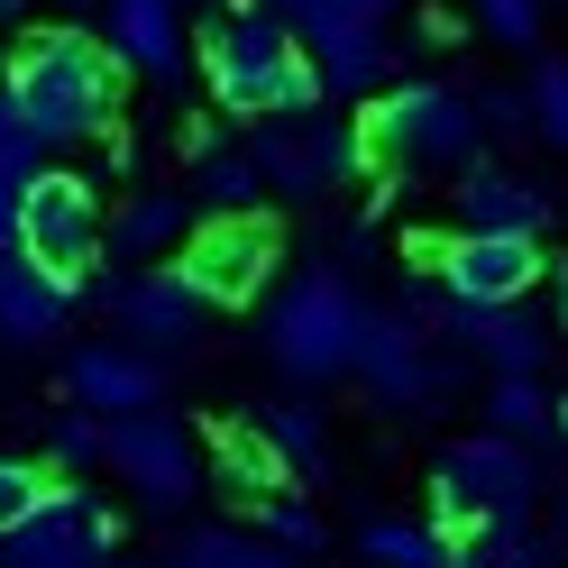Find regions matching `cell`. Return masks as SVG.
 <instances>
[{
	"instance_id": "9a60e30c",
	"label": "cell",
	"mask_w": 568,
	"mask_h": 568,
	"mask_svg": "<svg viewBox=\"0 0 568 568\" xmlns=\"http://www.w3.org/2000/svg\"><path fill=\"white\" fill-rule=\"evenodd\" d=\"M74 275H47L38 257H19V247H0V339L10 348H47L64 322H74Z\"/></svg>"
},
{
	"instance_id": "83f0119b",
	"label": "cell",
	"mask_w": 568,
	"mask_h": 568,
	"mask_svg": "<svg viewBox=\"0 0 568 568\" xmlns=\"http://www.w3.org/2000/svg\"><path fill=\"white\" fill-rule=\"evenodd\" d=\"M257 523H266V541L275 550H322V514H312V505H284V495H266V505H257Z\"/></svg>"
},
{
	"instance_id": "603a6c76",
	"label": "cell",
	"mask_w": 568,
	"mask_h": 568,
	"mask_svg": "<svg viewBox=\"0 0 568 568\" xmlns=\"http://www.w3.org/2000/svg\"><path fill=\"white\" fill-rule=\"evenodd\" d=\"M174 239H184V202H174V193L129 202V211H120V230H111L120 257H156V247H174Z\"/></svg>"
},
{
	"instance_id": "8d00e7d4",
	"label": "cell",
	"mask_w": 568,
	"mask_h": 568,
	"mask_svg": "<svg viewBox=\"0 0 568 568\" xmlns=\"http://www.w3.org/2000/svg\"><path fill=\"white\" fill-rule=\"evenodd\" d=\"M550 432H568V404H559V413H550Z\"/></svg>"
},
{
	"instance_id": "4316f807",
	"label": "cell",
	"mask_w": 568,
	"mask_h": 568,
	"mask_svg": "<svg viewBox=\"0 0 568 568\" xmlns=\"http://www.w3.org/2000/svg\"><path fill=\"white\" fill-rule=\"evenodd\" d=\"M523 111H531V129H541L550 148L568 156V64H559V55H541V64H531V83H523Z\"/></svg>"
},
{
	"instance_id": "f35d334b",
	"label": "cell",
	"mask_w": 568,
	"mask_h": 568,
	"mask_svg": "<svg viewBox=\"0 0 568 568\" xmlns=\"http://www.w3.org/2000/svg\"><path fill=\"white\" fill-rule=\"evenodd\" d=\"M111 568H120V559H111Z\"/></svg>"
},
{
	"instance_id": "2e32d148",
	"label": "cell",
	"mask_w": 568,
	"mask_h": 568,
	"mask_svg": "<svg viewBox=\"0 0 568 568\" xmlns=\"http://www.w3.org/2000/svg\"><path fill=\"white\" fill-rule=\"evenodd\" d=\"M64 385H74V404L101 413V422H111V413H148V404L165 395L156 358H148V348H129V339H92V348H74Z\"/></svg>"
},
{
	"instance_id": "6da1fadb",
	"label": "cell",
	"mask_w": 568,
	"mask_h": 568,
	"mask_svg": "<svg viewBox=\"0 0 568 568\" xmlns=\"http://www.w3.org/2000/svg\"><path fill=\"white\" fill-rule=\"evenodd\" d=\"M120 74L129 64L92 38V28H38L10 74H0V92H10V120L38 138V148H74V138H101L120 111Z\"/></svg>"
},
{
	"instance_id": "74e56055",
	"label": "cell",
	"mask_w": 568,
	"mask_h": 568,
	"mask_svg": "<svg viewBox=\"0 0 568 568\" xmlns=\"http://www.w3.org/2000/svg\"><path fill=\"white\" fill-rule=\"evenodd\" d=\"M559 531H568V495H559Z\"/></svg>"
},
{
	"instance_id": "e575fe53",
	"label": "cell",
	"mask_w": 568,
	"mask_h": 568,
	"mask_svg": "<svg viewBox=\"0 0 568 568\" xmlns=\"http://www.w3.org/2000/svg\"><path fill=\"white\" fill-rule=\"evenodd\" d=\"M19 10H28V0H0V28H10V19H19Z\"/></svg>"
},
{
	"instance_id": "30bf717a",
	"label": "cell",
	"mask_w": 568,
	"mask_h": 568,
	"mask_svg": "<svg viewBox=\"0 0 568 568\" xmlns=\"http://www.w3.org/2000/svg\"><path fill=\"white\" fill-rule=\"evenodd\" d=\"M101 468H120V477L148 495V505H165V514L202 486V477H193V440H184V422H165L156 404H148V413H111V422H101Z\"/></svg>"
},
{
	"instance_id": "5b68a950",
	"label": "cell",
	"mask_w": 568,
	"mask_h": 568,
	"mask_svg": "<svg viewBox=\"0 0 568 568\" xmlns=\"http://www.w3.org/2000/svg\"><path fill=\"white\" fill-rule=\"evenodd\" d=\"M358 138H367L376 165H468L477 101L458 92V83H385Z\"/></svg>"
},
{
	"instance_id": "e0dca14e",
	"label": "cell",
	"mask_w": 568,
	"mask_h": 568,
	"mask_svg": "<svg viewBox=\"0 0 568 568\" xmlns=\"http://www.w3.org/2000/svg\"><path fill=\"white\" fill-rule=\"evenodd\" d=\"M449 202H458V230H523V239L550 230V193L505 174V165H458Z\"/></svg>"
},
{
	"instance_id": "d6a6232c",
	"label": "cell",
	"mask_w": 568,
	"mask_h": 568,
	"mask_svg": "<svg viewBox=\"0 0 568 568\" xmlns=\"http://www.w3.org/2000/svg\"><path fill=\"white\" fill-rule=\"evenodd\" d=\"M10 230H19V184H0V247H10Z\"/></svg>"
},
{
	"instance_id": "1f68e13d",
	"label": "cell",
	"mask_w": 568,
	"mask_h": 568,
	"mask_svg": "<svg viewBox=\"0 0 568 568\" xmlns=\"http://www.w3.org/2000/svg\"><path fill=\"white\" fill-rule=\"evenodd\" d=\"M477 101V138H514L531 111H523V92H468Z\"/></svg>"
},
{
	"instance_id": "44dd1931",
	"label": "cell",
	"mask_w": 568,
	"mask_h": 568,
	"mask_svg": "<svg viewBox=\"0 0 568 568\" xmlns=\"http://www.w3.org/2000/svg\"><path fill=\"white\" fill-rule=\"evenodd\" d=\"M211 458H221V486L257 495V505H266V495H284V486H294V468H284V449L266 440V422H257V432H247V422H230V432L211 440Z\"/></svg>"
},
{
	"instance_id": "52a82bcc",
	"label": "cell",
	"mask_w": 568,
	"mask_h": 568,
	"mask_svg": "<svg viewBox=\"0 0 568 568\" xmlns=\"http://www.w3.org/2000/svg\"><path fill=\"white\" fill-rule=\"evenodd\" d=\"M275 257H284V239H275L266 211H211V221L184 239L174 275H184L202 303H257L275 284Z\"/></svg>"
},
{
	"instance_id": "ba28073f",
	"label": "cell",
	"mask_w": 568,
	"mask_h": 568,
	"mask_svg": "<svg viewBox=\"0 0 568 568\" xmlns=\"http://www.w3.org/2000/svg\"><path fill=\"white\" fill-rule=\"evenodd\" d=\"M111 550H120V523L83 486H47L38 514L0 531V568H111Z\"/></svg>"
},
{
	"instance_id": "7c38bea8",
	"label": "cell",
	"mask_w": 568,
	"mask_h": 568,
	"mask_svg": "<svg viewBox=\"0 0 568 568\" xmlns=\"http://www.w3.org/2000/svg\"><path fill=\"white\" fill-rule=\"evenodd\" d=\"M247 156H257V174L275 193H322V184H348V174L367 165V138L322 120V111H294V129H257Z\"/></svg>"
},
{
	"instance_id": "ffe728a7",
	"label": "cell",
	"mask_w": 568,
	"mask_h": 568,
	"mask_svg": "<svg viewBox=\"0 0 568 568\" xmlns=\"http://www.w3.org/2000/svg\"><path fill=\"white\" fill-rule=\"evenodd\" d=\"M358 559L367 568H449L458 559V531H440L432 514H376L358 531Z\"/></svg>"
},
{
	"instance_id": "f546056e",
	"label": "cell",
	"mask_w": 568,
	"mask_h": 568,
	"mask_svg": "<svg viewBox=\"0 0 568 568\" xmlns=\"http://www.w3.org/2000/svg\"><path fill=\"white\" fill-rule=\"evenodd\" d=\"M38 495H47V468H28V458H10V449H0V531L38 514Z\"/></svg>"
},
{
	"instance_id": "d6986e66",
	"label": "cell",
	"mask_w": 568,
	"mask_h": 568,
	"mask_svg": "<svg viewBox=\"0 0 568 568\" xmlns=\"http://www.w3.org/2000/svg\"><path fill=\"white\" fill-rule=\"evenodd\" d=\"M312 74H322V101L339 92H385V74H395V47H385V19H358V28H322V38H303Z\"/></svg>"
},
{
	"instance_id": "d4e9b609",
	"label": "cell",
	"mask_w": 568,
	"mask_h": 568,
	"mask_svg": "<svg viewBox=\"0 0 568 568\" xmlns=\"http://www.w3.org/2000/svg\"><path fill=\"white\" fill-rule=\"evenodd\" d=\"M174 568H303L294 550L275 541H239V531H202V541H184V559Z\"/></svg>"
},
{
	"instance_id": "8fae6325",
	"label": "cell",
	"mask_w": 568,
	"mask_h": 568,
	"mask_svg": "<svg viewBox=\"0 0 568 568\" xmlns=\"http://www.w3.org/2000/svg\"><path fill=\"white\" fill-rule=\"evenodd\" d=\"M348 376H367V395H376V404H395V413H422V404L449 385L440 358H432V322H413V312H367Z\"/></svg>"
},
{
	"instance_id": "4dcf8cb0",
	"label": "cell",
	"mask_w": 568,
	"mask_h": 568,
	"mask_svg": "<svg viewBox=\"0 0 568 568\" xmlns=\"http://www.w3.org/2000/svg\"><path fill=\"white\" fill-rule=\"evenodd\" d=\"M55 458H64V468H92V458H101V413H64L55 422Z\"/></svg>"
},
{
	"instance_id": "7a4b0ae2",
	"label": "cell",
	"mask_w": 568,
	"mask_h": 568,
	"mask_svg": "<svg viewBox=\"0 0 568 568\" xmlns=\"http://www.w3.org/2000/svg\"><path fill=\"white\" fill-rule=\"evenodd\" d=\"M202 74L211 101L239 120H294V111H322V74H312L303 38L284 28L266 0H239L202 28Z\"/></svg>"
},
{
	"instance_id": "3957f363",
	"label": "cell",
	"mask_w": 568,
	"mask_h": 568,
	"mask_svg": "<svg viewBox=\"0 0 568 568\" xmlns=\"http://www.w3.org/2000/svg\"><path fill=\"white\" fill-rule=\"evenodd\" d=\"M358 331H367V303H358V284L331 275V266L294 275L275 294V312H266V348H275V367H294V376H348Z\"/></svg>"
},
{
	"instance_id": "484cf974",
	"label": "cell",
	"mask_w": 568,
	"mask_h": 568,
	"mask_svg": "<svg viewBox=\"0 0 568 568\" xmlns=\"http://www.w3.org/2000/svg\"><path fill=\"white\" fill-rule=\"evenodd\" d=\"M257 193H266L257 156H221V148H202V202H211V211H257Z\"/></svg>"
},
{
	"instance_id": "836d02e7",
	"label": "cell",
	"mask_w": 568,
	"mask_h": 568,
	"mask_svg": "<svg viewBox=\"0 0 568 568\" xmlns=\"http://www.w3.org/2000/svg\"><path fill=\"white\" fill-rule=\"evenodd\" d=\"M550 303H559V331H568V257L550 266Z\"/></svg>"
},
{
	"instance_id": "4fadbf2b",
	"label": "cell",
	"mask_w": 568,
	"mask_h": 568,
	"mask_svg": "<svg viewBox=\"0 0 568 568\" xmlns=\"http://www.w3.org/2000/svg\"><path fill=\"white\" fill-rule=\"evenodd\" d=\"M101 303L120 312L129 348H148V358H156V348H193V339H202V312H211V303H202V294H193V284L174 275V266H148V275L101 284Z\"/></svg>"
},
{
	"instance_id": "9c48e42d",
	"label": "cell",
	"mask_w": 568,
	"mask_h": 568,
	"mask_svg": "<svg viewBox=\"0 0 568 568\" xmlns=\"http://www.w3.org/2000/svg\"><path fill=\"white\" fill-rule=\"evenodd\" d=\"M413 257H432V275L458 303H523L541 284V239L523 230H458L440 247H413Z\"/></svg>"
},
{
	"instance_id": "8992f818",
	"label": "cell",
	"mask_w": 568,
	"mask_h": 568,
	"mask_svg": "<svg viewBox=\"0 0 568 568\" xmlns=\"http://www.w3.org/2000/svg\"><path fill=\"white\" fill-rule=\"evenodd\" d=\"M19 257H38L47 275H92L101 266V193L83 184V174H64V165H38L19 184V230H10Z\"/></svg>"
},
{
	"instance_id": "ac0fdd59",
	"label": "cell",
	"mask_w": 568,
	"mask_h": 568,
	"mask_svg": "<svg viewBox=\"0 0 568 568\" xmlns=\"http://www.w3.org/2000/svg\"><path fill=\"white\" fill-rule=\"evenodd\" d=\"M101 47L138 74H184V0H111V28H101Z\"/></svg>"
},
{
	"instance_id": "277c9868",
	"label": "cell",
	"mask_w": 568,
	"mask_h": 568,
	"mask_svg": "<svg viewBox=\"0 0 568 568\" xmlns=\"http://www.w3.org/2000/svg\"><path fill=\"white\" fill-rule=\"evenodd\" d=\"M531 495H541V468H531V449L505 440V432H486V440L440 449V468H432V523H440V531L514 523V514H531Z\"/></svg>"
},
{
	"instance_id": "f1b7e54d",
	"label": "cell",
	"mask_w": 568,
	"mask_h": 568,
	"mask_svg": "<svg viewBox=\"0 0 568 568\" xmlns=\"http://www.w3.org/2000/svg\"><path fill=\"white\" fill-rule=\"evenodd\" d=\"M468 10H477V28L495 47H531L541 38V0H468Z\"/></svg>"
},
{
	"instance_id": "5bb4252c",
	"label": "cell",
	"mask_w": 568,
	"mask_h": 568,
	"mask_svg": "<svg viewBox=\"0 0 568 568\" xmlns=\"http://www.w3.org/2000/svg\"><path fill=\"white\" fill-rule=\"evenodd\" d=\"M440 331L468 348V358H486L495 376H541V358H550V331L531 322L523 303H458V294H449Z\"/></svg>"
},
{
	"instance_id": "7402d4cb",
	"label": "cell",
	"mask_w": 568,
	"mask_h": 568,
	"mask_svg": "<svg viewBox=\"0 0 568 568\" xmlns=\"http://www.w3.org/2000/svg\"><path fill=\"white\" fill-rule=\"evenodd\" d=\"M266 440L284 449V468H294V477H322L331 468V432H322V413H312V404H275L266 413Z\"/></svg>"
},
{
	"instance_id": "cb8c5ba5",
	"label": "cell",
	"mask_w": 568,
	"mask_h": 568,
	"mask_svg": "<svg viewBox=\"0 0 568 568\" xmlns=\"http://www.w3.org/2000/svg\"><path fill=\"white\" fill-rule=\"evenodd\" d=\"M486 422H495L505 440H531V432H550V395H541L531 376H495V385H486Z\"/></svg>"
},
{
	"instance_id": "d590c367",
	"label": "cell",
	"mask_w": 568,
	"mask_h": 568,
	"mask_svg": "<svg viewBox=\"0 0 568 568\" xmlns=\"http://www.w3.org/2000/svg\"><path fill=\"white\" fill-rule=\"evenodd\" d=\"M10 129H19V120H10V92H0V138H10Z\"/></svg>"
}]
</instances>
